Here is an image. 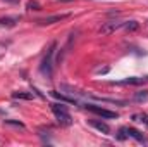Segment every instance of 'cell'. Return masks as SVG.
Listing matches in <instances>:
<instances>
[{
    "mask_svg": "<svg viewBox=\"0 0 148 147\" xmlns=\"http://www.w3.org/2000/svg\"><path fill=\"white\" fill-rule=\"evenodd\" d=\"M55 50H57V43L53 42L47 49V52H45V55L41 59V64H40V71L47 78H52V74H53V55H55Z\"/></svg>",
    "mask_w": 148,
    "mask_h": 147,
    "instance_id": "6da1fadb",
    "label": "cell"
},
{
    "mask_svg": "<svg viewBox=\"0 0 148 147\" xmlns=\"http://www.w3.org/2000/svg\"><path fill=\"white\" fill-rule=\"evenodd\" d=\"M50 109L53 112V116H55V119L62 125V126H69V125H73V116H71V112L67 111V107L60 102H52L50 104Z\"/></svg>",
    "mask_w": 148,
    "mask_h": 147,
    "instance_id": "7a4b0ae2",
    "label": "cell"
},
{
    "mask_svg": "<svg viewBox=\"0 0 148 147\" xmlns=\"http://www.w3.org/2000/svg\"><path fill=\"white\" fill-rule=\"evenodd\" d=\"M84 109H88L90 112H93V114H97V116H100V118H103V119H115L119 114L115 112V111H109L105 109V107H100V106H95V104H81Z\"/></svg>",
    "mask_w": 148,
    "mask_h": 147,
    "instance_id": "3957f363",
    "label": "cell"
},
{
    "mask_svg": "<svg viewBox=\"0 0 148 147\" xmlns=\"http://www.w3.org/2000/svg\"><path fill=\"white\" fill-rule=\"evenodd\" d=\"M122 26H124L122 21H109V23H103V24H102L100 33H103V35H110V33H114L115 30H119V28H122Z\"/></svg>",
    "mask_w": 148,
    "mask_h": 147,
    "instance_id": "277c9868",
    "label": "cell"
},
{
    "mask_svg": "<svg viewBox=\"0 0 148 147\" xmlns=\"http://www.w3.org/2000/svg\"><path fill=\"white\" fill-rule=\"evenodd\" d=\"M124 128H126L127 139H134V140H138L140 144H147V146H148V139L141 133V132H138L136 128H129V126H124Z\"/></svg>",
    "mask_w": 148,
    "mask_h": 147,
    "instance_id": "5b68a950",
    "label": "cell"
},
{
    "mask_svg": "<svg viewBox=\"0 0 148 147\" xmlns=\"http://www.w3.org/2000/svg\"><path fill=\"white\" fill-rule=\"evenodd\" d=\"M69 17V14H55V16H48V17H43V19H38L36 23L41 26H47V24H53V23H59L62 19Z\"/></svg>",
    "mask_w": 148,
    "mask_h": 147,
    "instance_id": "8992f818",
    "label": "cell"
},
{
    "mask_svg": "<svg viewBox=\"0 0 148 147\" xmlns=\"http://www.w3.org/2000/svg\"><path fill=\"white\" fill-rule=\"evenodd\" d=\"M145 83H148V76H143V78L131 76V78H126L122 81H117V85H145Z\"/></svg>",
    "mask_w": 148,
    "mask_h": 147,
    "instance_id": "52a82bcc",
    "label": "cell"
},
{
    "mask_svg": "<svg viewBox=\"0 0 148 147\" xmlns=\"http://www.w3.org/2000/svg\"><path fill=\"white\" fill-rule=\"evenodd\" d=\"M90 125H91L93 128H97L98 132L105 133V135H109V133H110V126H109L105 121H100V119H90Z\"/></svg>",
    "mask_w": 148,
    "mask_h": 147,
    "instance_id": "ba28073f",
    "label": "cell"
},
{
    "mask_svg": "<svg viewBox=\"0 0 148 147\" xmlns=\"http://www.w3.org/2000/svg\"><path fill=\"white\" fill-rule=\"evenodd\" d=\"M12 99H23V101H33V99H35V94H33V92H14V94H12Z\"/></svg>",
    "mask_w": 148,
    "mask_h": 147,
    "instance_id": "9c48e42d",
    "label": "cell"
},
{
    "mask_svg": "<svg viewBox=\"0 0 148 147\" xmlns=\"http://www.w3.org/2000/svg\"><path fill=\"white\" fill-rule=\"evenodd\" d=\"M131 119H133V121H136V123H145V125L148 126V114L136 112V114H133V116H131Z\"/></svg>",
    "mask_w": 148,
    "mask_h": 147,
    "instance_id": "30bf717a",
    "label": "cell"
},
{
    "mask_svg": "<svg viewBox=\"0 0 148 147\" xmlns=\"http://www.w3.org/2000/svg\"><path fill=\"white\" fill-rule=\"evenodd\" d=\"M17 23V17H3L0 19V26H14Z\"/></svg>",
    "mask_w": 148,
    "mask_h": 147,
    "instance_id": "8fae6325",
    "label": "cell"
},
{
    "mask_svg": "<svg viewBox=\"0 0 148 147\" xmlns=\"http://www.w3.org/2000/svg\"><path fill=\"white\" fill-rule=\"evenodd\" d=\"M124 28L127 31H136L140 28V24H138V21H127V23H124Z\"/></svg>",
    "mask_w": 148,
    "mask_h": 147,
    "instance_id": "7c38bea8",
    "label": "cell"
},
{
    "mask_svg": "<svg viewBox=\"0 0 148 147\" xmlns=\"http://www.w3.org/2000/svg\"><path fill=\"white\" fill-rule=\"evenodd\" d=\"M145 99H148V90H143V92L134 94V101H145Z\"/></svg>",
    "mask_w": 148,
    "mask_h": 147,
    "instance_id": "4fadbf2b",
    "label": "cell"
},
{
    "mask_svg": "<svg viewBox=\"0 0 148 147\" xmlns=\"http://www.w3.org/2000/svg\"><path fill=\"white\" fill-rule=\"evenodd\" d=\"M5 125H10V126H16V128H24V125L21 121H12V119H5L3 121Z\"/></svg>",
    "mask_w": 148,
    "mask_h": 147,
    "instance_id": "5bb4252c",
    "label": "cell"
},
{
    "mask_svg": "<svg viewBox=\"0 0 148 147\" xmlns=\"http://www.w3.org/2000/svg\"><path fill=\"white\" fill-rule=\"evenodd\" d=\"M28 9L29 10H40V3L38 2H28Z\"/></svg>",
    "mask_w": 148,
    "mask_h": 147,
    "instance_id": "9a60e30c",
    "label": "cell"
},
{
    "mask_svg": "<svg viewBox=\"0 0 148 147\" xmlns=\"http://www.w3.org/2000/svg\"><path fill=\"white\" fill-rule=\"evenodd\" d=\"M59 2H73V0H59Z\"/></svg>",
    "mask_w": 148,
    "mask_h": 147,
    "instance_id": "2e32d148",
    "label": "cell"
}]
</instances>
